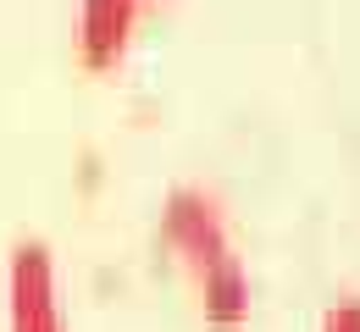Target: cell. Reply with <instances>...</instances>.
I'll list each match as a JSON object with an SVG mask.
<instances>
[{
    "instance_id": "obj_1",
    "label": "cell",
    "mask_w": 360,
    "mask_h": 332,
    "mask_svg": "<svg viewBox=\"0 0 360 332\" xmlns=\"http://www.w3.org/2000/svg\"><path fill=\"white\" fill-rule=\"evenodd\" d=\"M161 244L178 255L194 277L211 272V266H222L227 255H233L222 205H217L205 189H188V183L161 199Z\"/></svg>"
},
{
    "instance_id": "obj_2",
    "label": "cell",
    "mask_w": 360,
    "mask_h": 332,
    "mask_svg": "<svg viewBox=\"0 0 360 332\" xmlns=\"http://www.w3.org/2000/svg\"><path fill=\"white\" fill-rule=\"evenodd\" d=\"M6 327L11 332H67L56 299V260L39 238H22L6 260Z\"/></svg>"
},
{
    "instance_id": "obj_3",
    "label": "cell",
    "mask_w": 360,
    "mask_h": 332,
    "mask_svg": "<svg viewBox=\"0 0 360 332\" xmlns=\"http://www.w3.org/2000/svg\"><path fill=\"white\" fill-rule=\"evenodd\" d=\"M200 283V310H205V321L211 327H244L250 321V272H244V260L238 255H227L222 266H211V272H200L194 277Z\"/></svg>"
},
{
    "instance_id": "obj_4",
    "label": "cell",
    "mask_w": 360,
    "mask_h": 332,
    "mask_svg": "<svg viewBox=\"0 0 360 332\" xmlns=\"http://www.w3.org/2000/svg\"><path fill=\"white\" fill-rule=\"evenodd\" d=\"M134 11L139 0H84V11H78V55L100 67V61H111L122 39H128V28H134Z\"/></svg>"
},
{
    "instance_id": "obj_5",
    "label": "cell",
    "mask_w": 360,
    "mask_h": 332,
    "mask_svg": "<svg viewBox=\"0 0 360 332\" xmlns=\"http://www.w3.org/2000/svg\"><path fill=\"white\" fill-rule=\"evenodd\" d=\"M321 332H360V299H338V305H327Z\"/></svg>"
}]
</instances>
